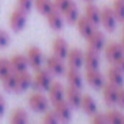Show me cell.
<instances>
[{
	"label": "cell",
	"mask_w": 124,
	"mask_h": 124,
	"mask_svg": "<svg viewBox=\"0 0 124 124\" xmlns=\"http://www.w3.org/2000/svg\"><path fill=\"white\" fill-rule=\"evenodd\" d=\"M52 84V74L46 68H38L35 70V74L33 77V85L43 91H47L50 85Z\"/></svg>",
	"instance_id": "1"
},
{
	"label": "cell",
	"mask_w": 124,
	"mask_h": 124,
	"mask_svg": "<svg viewBox=\"0 0 124 124\" xmlns=\"http://www.w3.org/2000/svg\"><path fill=\"white\" fill-rule=\"evenodd\" d=\"M28 105H29V107L34 112L43 113L46 109H49L50 101H49V99L44 94H41V93H33L29 96V99H28Z\"/></svg>",
	"instance_id": "2"
},
{
	"label": "cell",
	"mask_w": 124,
	"mask_h": 124,
	"mask_svg": "<svg viewBox=\"0 0 124 124\" xmlns=\"http://www.w3.org/2000/svg\"><path fill=\"white\" fill-rule=\"evenodd\" d=\"M27 24V12L21 9H16L12 11L10 16V27L14 32H21L24 29Z\"/></svg>",
	"instance_id": "3"
},
{
	"label": "cell",
	"mask_w": 124,
	"mask_h": 124,
	"mask_svg": "<svg viewBox=\"0 0 124 124\" xmlns=\"http://www.w3.org/2000/svg\"><path fill=\"white\" fill-rule=\"evenodd\" d=\"M117 17L112 10V8H103L101 10V17L100 23L107 32H113L117 27Z\"/></svg>",
	"instance_id": "4"
},
{
	"label": "cell",
	"mask_w": 124,
	"mask_h": 124,
	"mask_svg": "<svg viewBox=\"0 0 124 124\" xmlns=\"http://www.w3.org/2000/svg\"><path fill=\"white\" fill-rule=\"evenodd\" d=\"M54 105V112L57 116L60 122H68L72 118V107L68 105V102L63 99L58 102L52 103Z\"/></svg>",
	"instance_id": "5"
},
{
	"label": "cell",
	"mask_w": 124,
	"mask_h": 124,
	"mask_svg": "<svg viewBox=\"0 0 124 124\" xmlns=\"http://www.w3.org/2000/svg\"><path fill=\"white\" fill-rule=\"evenodd\" d=\"M33 84V77L28 71H23L20 73H16V84H15V93H23L28 90Z\"/></svg>",
	"instance_id": "6"
},
{
	"label": "cell",
	"mask_w": 124,
	"mask_h": 124,
	"mask_svg": "<svg viewBox=\"0 0 124 124\" xmlns=\"http://www.w3.org/2000/svg\"><path fill=\"white\" fill-rule=\"evenodd\" d=\"M46 70L52 76H63L66 73V66L63 60H61L54 55L46 60Z\"/></svg>",
	"instance_id": "7"
},
{
	"label": "cell",
	"mask_w": 124,
	"mask_h": 124,
	"mask_svg": "<svg viewBox=\"0 0 124 124\" xmlns=\"http://www.w3.org/2000/svg\"><path fill=\"white\" fill-rule=\"evenodd\" d=\"M66 60L68 62V67L80 70L84 66V52L80 49H70Z\"/></svg>",
	"instance_id": "8"
},
{
	"label": "cell",
	"mask_w": 124,
	"mask_h": 124,
	"mask_svg": "<svg viewBox=\"0 0 124 124\" xmlns=\"http://www.w3.org/2000/svg\"><path fill=\"white\" fill-rule=\"evenodd\" d=\"M26 57H27L29 67H32L34 70H38V68L41 67V65H43V52L38 46H31L27 50Z\"/></svg>",
	"instance_id": "9"
},
{
	"label": "cell",
	"mask_w": 124,
	"mask_h": 124,
	"mask_svg": "<svg viewBox=\"0 0 124 124\" xmlns=\"http://www.w3.org/2000/svg\"><path fill=\"white\" fill-rule=\"evenodd\" d=\"M88 39V44L89 47L95 50V51H101L103 50L105 45H106V39H105V34L99 31V29H94V32L86 38Z\"/></svg>",
	"instance_id": "10"
},
{
	"label": "cell",
	"mask_w": 124,
	"mask_h": 124,
	"mask_svg": "<svg viewBox=\"0 0 124 124\" xmlns=\"http://www.w3.org/2000/svg\"><path fill=\"white\" fill-rule=\"evenodd\" d=\"M85 79L88 84L94 89H102L105 85V77L99 70H86Z\"/></svg>",
	"instance_id": "11"
},
{
	"label": "cell",
	"mask_w": 124,
	"mask_h": 124,
	"mask_svg": "<svg viewBox=\"0 0 124 124\" xmlns=\"http://www.w3.org/2000/svg\"><path fill=\"white\" fill-rule=\"evenodd\" d=\"M105 49V56L106 58L112 62V63H116V62L124 55V51L122 49V45L119 43H109Z\"/></svg>",
	"instance_id": "12"
},
{
	"label": "cell",
	"mask_w": 124,
	"mask_h": 124,
	"mask_svg": "<svg viewBox=\"0 0 124 124\" xmlns=\"http://www.w3.org/2000/svg\"><path fill=\"white\" fill-rule=\"evenodd\" d=\"M65 93H66V88L62 85L61 83L52 82V84L47 89L49 101L51 103H55V102H58L61 100H63L65 99Z\"/></svg>",
	"instance_id": "13"
},
{
	"label": "cell",
	"mask_w": 124,
	"mask_h": 124,
	"mask_svg": "<svg viewBox=\"0 0 124 124\" xmlns=\"http://www.w3.org/2000/svg\"><path fill=\"white\" fill-rule=\"evenodd\" d=\"M100 63L101 60L99 56V51H95L89 47L84 52V66L86 67V70H99Z\"/></svg>",
	"instance_id": "14"
},
{
	"label": "cell",
	"mask_w": 124,
	"mask_h": 124,
	"mask_svg": "<svg viewBox=\"0 0 124 124\" xmlns=\"http://www.w3.org/2000/svg\"><path fill=\"white\" fill-rule=\"evenodd\" d=\"M68 51H70L68 43L63 38H56L52 41V54H54V56H56L61 60H66Z\"/></svg>",
	"instance_id": "15"
},
{
	"label": "cell",
	"mask_w": 124,
	"mask_h": 124,
	"mask_svg": "<svg viewBox=\"0 0 124 124\" xmlns=\"http://www.w3.org/2000/svg\"><path fill=\"white\" fill-rule=\"evenodd\" d=\"M61 14H62V16H63V20L70 24H74L78 21L79 16H80L79 15V9H78L77 4L73 1V0L62 10Z\"/></svg>",
	"instance_id": "16"
},
{
	"label": "cell",
	"mask_w": 124,
	"mask_h": 124,
	"mask_svg": "<svg viewBox=\"0 0 124 124\" xmlns=\"http://www.w3.org/2000/svg\"><path fill=\"white\" fill-rule=\"evenodd\" d=\"M83 95L80 94L79 89H76L73 86H68L65 93V100L68 102V105L72 108H80V102H82Z\"/></svg>",
	"instance_id": "17"
},
{
	"label": "cell",
	"mask_w": 124,
	"mask_h": 124,
	"mask_svg": "<svg viewBox=\"0 0 124 124\" xmlns=\"http://www.w3.org/2000/svg\"><path fill=\"white\" fill-rule=\"evenodd\" d=\"M45 17H46L47 24H49V27L51 29H54V31H61V29H63L65 20H63V16H62V14L60 11L52 10Z\"/></svg>",
	"instance_id": "18"
},
{
	"label": "cell",
	"mask_w": 124,
	"mask_h": 124,
	"mask_svg": "<svg viewBox=\"0 0 124 124\" xmlns=\"http://www.w3.org/2000/svg\"><path fill=\"white\" fill-rule=\"evenodd\" d=\"M10 65H11V70H12L14 72H16V73L27 71L28 67H29L26 55H22V54H16V55H14V56L10 58Z\"/></svg>",
	"instance_id": "19"
},
{
	"label": "cell",
	"mask_w": 124,
	"mask_h": 124,
	"mask_svg": "<svg viewBox=\"0 0 124 124\" xmlns=\"http://www.w3.org/2000/svg\"><path fill=\"white\" fill-rule=\"evenodd\" d=\"M66 78H67V82L70 84V86H73L76 89H82L83 88V77L82 74L79 73V70H76V68H68L66 71Z\"/></svg>",
	"instance_id": "20"
},
{
	"label": "cell",
	"mask_w": 124,
	"mask_h": 124,
	"mask_svg": "<svg viewBox=\"0 0 124 124\" xmlns=\"http://www.w3.org/2000/svg\"><path fill=\"white\" fill-rule=\"evenodd\" d=\"M102 90H103V100L107 105L112 106V105H116L117 103V97H118V86L108 83L102 86Z\"/></svg>",
	"instance_id": "21"
},
{
	"label": "cell",
	"mask_w": 124,
	"mask_h": 124,
	"mask_svg": "<svg viewBox=\"0 0 124 124\" xmlns=\"http://www.w3.org/2000/svg\"><path fill=\"white\" fill-rule=\"evenodd\" d=\"M76 24H77V29H78V32H79V34L83 37V38H88L93 32H94V29H95V26L85 17V16H79V18H78V21L76 22Z\"/></svg>",
	"instance_id": "22"
},
{
	"label": "cell",
	"mask_w": 124,
	"mask_h": 124,
	"mask_svg": "<svg viewBox=\"0 0 124 124\" xmlns=\"http://www.w3.org/2000/svg\"><path fill=\"white\" fill-rule=\"evenodd\" d=\"M107 77H108V82L118 88L124 84V72H122L116 65L109 67L107 72Z\"/></svg>",
	"instance_id": "23"
},
{
	"label": "cell",
	"mask_w": 124,
	"mask_h": 124,
	"mask_svg": "<svg viewBox=\"0 0 124 124\" xmlns=\"http://www.w3.org/2000/svg\"><path fill=\"white\" fill-rule=\"evenodd\" d=\"M80 108L84 111L85 114L88 116H94L97 112V103L95 99L90 95H83L82 102H80Z\"/></svg>",
	"instance_id": "24"
},
{
	"label": "cell",
	"mask_w": 124,
	"mask_h": 124,
	"mask_svg": "<svg viewBox=\"0 0 124 124\" xmlns=\"http://www.w3.org/2000/svg\"><path fill=\"white\" fill-rule=\"evenodd\" d=\"M85 17L96 27V26H99L100 24V17H101V10L96 6V5H94V4H91V3H89L88 5H86V8H85Z\"/></svg>",
	"instance_id": "25"
},
{
	"label": "cell",
	"mask_w": 124,
	"mask_h": 124,
	"mask_svg": "<svg viewBox=\"0 0 124 124\" xmlns=\"http://www.w3.org/2000/svg\"><path fill=\"white\" fill-rule=\"evenodd\" d=\"M10 122L12 124H26V123H28L29 122V117H28L27 111L24 108H22V107H17L12 112Z\"/></svg>",
	"instance_id": "26"
},
{
	"label": "cell",
	"mask_w": 124,
	"mask_h": 124,
	"mask_svg": "<svg viewBox=\"0 0 124 124\" xmlns=\"http://www.w3.org/2000/svg\"><path fill=\"white\" fill-rule=\"evenodd\" d=\"M34 8L37 9L39 14L44 16H46L52 10H55L52 0H34Z\"/></svg>",
	"instance_id": "27"
},
{
	"label": "cell",
	"mask_w": 124,
	"mask_h": 124,
	"mask_svg": "<svg viewBox=\"0 0 124 124\" xmlns=\"http://www.w3.org/2000/svg\"><path fill=\"white\" fill-rule=\"evenodd\" d=\"M1 84L6 91H14L15 84H16V72L10 71L8 74H5L1 78Z\"/></svg>",
	"instance_id": "28"
},
{
	"label": "cell",
	"mask_w": 124,
	"mask_h": 124,
	"mask_svg": "<svg viewBox=\"0 0 124 124\" xmlns=\"http://www.w3.org/2000/svg\"><path fill=\"white\" fill-rule=\"evenodd\" d=\"M106 114L107 123H124V114L117 109H111Z\"/></svg>",
	"instance_id": "29"
},
{
	"label": "cell",
	"mask_w": 124,
	"mask_h": 124,
	"mask_svg": "<svg viewBox=\"0 0 124 124\" xmlns=\"http://www.w3.org/2000/svg\"><path fill=\"white\" fill-rule=\"evenodd\" d=\"M112 10L118 21H124V0H114Z\"/></svg>",
	"instance_id": "30"
},
{
	"label": "cell",
	"mask_w": 124,
	"mask_h": 124,
	"mask_svg": "<svg viewBox=\"0 0 124 124\" xmlns=\"http://www.w3.org/2000/svg\"><path fill=\"white\" fill-rule=\"evenodd\" d=\"M11 70V65H10V60L1 57L0 58V79H1L5 74H8Z\"/></svg>",
	"instance_id": "31"
},
{
	"label": "cell",
	"mask_w": 124,
	"mask_h": 124,
	"mask_svg": "<svg viewBox=\"0 0 124 124\" xmlns=\"http://www.w3.org/2000/svg\"><path fill=\"white\" fill-rule=\"evenodd\" d=\"M44 113H45V114H44V117H43V123H45V124H54V123H58V122H60L54 111L46 109Z\"/></svg>",
	"instance_id": "32"
},
{
	"label": "cell",
	"mask_w": 124,
	"mask_h": 124,
	"mask_svg": "<svg viewBox=\"0 0 124 124\" xmlns=\"http://www.w3.org/2000/svg\"><path fill=\"white\" fill-rule=\"evenodd\" d=\"M17 4H18V9L28 14L34 8V0H17Z\"/></svg>",
	"instance_id": "33"
},
{
	"label": "cell",
	"mask_w": 124,
	"mask_h": 124,
	"mask_svg": "<svg viewBox=\"0 0 124 124\" xmlns=\"http://www.w3.org/2000/svg\"><path fill=\"white\" fill-rule=\"evenodd\" d=\"M10 41H11V39H10L9 33L5 29L0 28V49H4V47L9 46Z\"/></svg>",
	"instance_id": "34"
},
{
	"label": "cell",
	"mask_w": 124,
	"mask_h": 124,
	"mask_svg": "<svg viewBox=\"0 0 124 124\" xmlns=\"http://www.w3.org/2000/svg\"><path fill=\"white\" fill-rule=\"evenodd\" d=\"M54 1V8H55V10H57V11H60V12H62V10H63L72 0H52Z\"/></svg>",
	"instance_id": "35"
},
{
	"label": "cell",
	"mask_w": 124,
	"mask_h": 124,
	"mask_svg": "<svg viewBox=\"0 0 124 124\" xmlns=\"http://www.w3.org/2000/svg\"><path fill=\"white\" fill-rule=\"evenodd\" d=\"M93 123L95 124H102V123H107V118L105 113H95L93 117Z\"/></svg>",
	"instance_id": "36"
},
{
	"label": "cell",
	"mask_w": 124,
	"mask_h": 124,
	"mask_svg": "<svg viewBox=\"0 0 124 124\" xmlns=\"http://www.w3.org/2000/svg\"><path fill=\"white\" fill-rule=\"evenodd\" d=\"M117 105L120 107H124V88H118V97H117Z\"/></svg>",
	"instance_id": "37"
},
{
	"label": "cell",
	"mask_w": 124,
	"mask_h": 124,
	"mask_svg": "<svg viewBox=\"0 0 124 124\" xmlns=\"http://www.w3.org/2000/svg\"><path fill=\"white\" fill-rule=\"evenodd\" d=\"M5 111H6V100L1 94H0V117L4 116Z\"/></svg>",
	"instance_id": "38"
},
{
	"label": "cell",
	"mask_w": 124,
	"mask_h": 124,
	"mask_svg": "<svg viewBox=\"0 0 124 124\" xmlns=\"http://www.w3.org/2000/svg\"><path fill=\"white\" fill-rule=\"evenodd\" d=\"M114 65H116V66H117V67L122 71V72H124V55H123V56H122V57H120V58H119V60L116 62Z\"/></svg>",
	"instance_id": "39"
},
{
	"label": "cell",
	"mask_w": 124,
	"mask_h": 124,
	"mask_svg": "<svg viewBox=\"0 0 124 124\" xmlns=\"http://www.w3.org/2000/svg\"><path fill=\"white\" fill-rule=\"evenodd\" d=\"M120 45H122V49H123V51H124V37H123V39H122V43H120Z\"/></svg>",
	"instance_id": "40"
},
{
	"label": "cell",
	"mask_w": 124,
	"mask_h": 124,
	"mask_svg": "<svg viewBox=\"0 0 124 124\" xmlns=\"http://www.w3.org/2000/svg\"><path fill=\"white\" fill-rule=\"evenodd\" d=\"M84 1H88V3H91V1H93V0H84Z\"/></svg>",
	"instance_id": "41"
},
{
	"label": "cell",
	"mask_w": 124,
	"mask_h": 124,
	"mask_svg": "<svg viewBox=\"0 0 124 124\" xmlns=\"http://www.w3.org/2000/svg\"><path fill=\"white\" fill-rule=\"evenodd\" d=\"M123 31H124V26H123Z\"/></svg>",
	"instance_id": "42"
}]
</instances>
